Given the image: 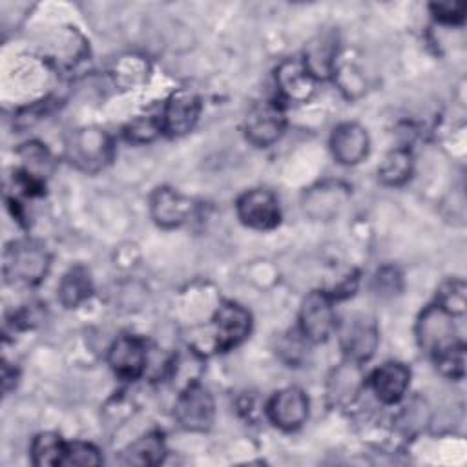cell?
<instances>
[{
  "instance_id": "cell-25",
  "label": "cell",
  "mask_w": 467,
  "mask_h": 467,
  "mask_svg": "<svg viewBox=\"0 0 467 467\" xmlns=\"http://www.w3.org/2000/svg\"><path fill=\"white\" fill-rule=\"evenodd\" d=\"M18 153L24 161V170L22 171L44 181V173L47 171V166L51 164L49 151L38 142H27L18 150Z\"/></svg>"
},
{
  "instance_id": "cell-13",
  "label": "cell",
  "mask_w": 467,
  "mask_h": 467,
  "mask_svg": "<svg viewBox=\"0 0 467 467\" xmlns=\"http://www.w3.org/2000/svg\"><path fill=\"white\" fill-rule=\"evenodd\" d=\"M316 77L308 71L303 58H288L275 69V84L281 99L288 102H306L316 91Z\"/></svg>"
},
{
  "instance_id": "cell-4",
  "label": "cell",
  "mask_w": 467,
  "mask_h": 467,
  "mask_svg": "<svg viewBox=\"0 0 467 467\" xmlns=\"http://www.w3.org/2000/svg\"><path fill=\"white\" fill-rule=\"evenodd\" d=\"M334 328V299L325 290L310 292L299 308V334L310 343H321L328 339Z\"/></svg>"
},
{
  "instance_id": "cell-3",
  "label": "cell",
  "mask_w": 467,
  "mask_h": 467,
  "mask_svg": "<svg viewBox=\"0 0 467 467\" xmlns=\"http://www.w3.org/2000/svg\"><path fill=\"white\" fill-rule=\"evenodd\" d=\"M113 155V144L109 135L99 128L75 130L67 142L69 161L84 171H99Z\"/></svg>"
},
{
  "instance_id": "cell-5",
  "label": "cell",
  "mask_w": 467,
  "mask_h": 467,
  "mask_svg": "<svg viewBox=\"0 0 467 467\" xmlns=\"http://www.w3.org/2000/svg\"><path fill=\"white\" fill-rule=\"evenodd\" d=\"M215 403L212 394L199 383H190L179 394L175 403V418L186 431L202 432L213 423Z\"/></svg>"
},
{
  "instance_id": "cell-9",
  "label": "cell",
  "mask_w": 467,
  "mask_h": 467,
  "mask_svg": "<svg viewBox=\"0 0 467 467\" xmlns=\"http://www.w3.org/2000/svg\"><path fill=\"white\" fill-rule=\"evenodd\" d=\"M285 131V113L275 102L255 104L244 119L246 139L259 148L272 146Z\"/></svg>"
},
{
  "instance_id": "cell-14",
  "label": "cell",
  "mask_w": 467,
  "mask_h": 467,
  "mask_svg": "<svg viewBox=\"0 0 467 467\" xmlns=\"http://www.w3.org/2000/svg\"><path fill=\"white\" fill-rule=\"evenodd\" d=\"M153 221L162 228H175L190 221L195 212V202L171 188H157L150 199Z\"/></svg>"
},
{
  "instance_id": "cell-11",
  "label": "cell",
  "mask_w": 467,
  "mask_h": 467,
  "mask_svg": "<svg viewBox=\"0 0 467 467\" xmlns=\"http://www.w3.org/2000/svg\"><path fill=\"white\" fill-rule=\"evenodd\" d=\"M201 113V99L190 89H179L166 100L161 115L162 131L170 137H181L193 130Z\"/></svg>"
},
{
  "instance_id": "cell-22",
  "label": "cell",
  "mask_w": 467,
  "mask_h": 467,
  "mask_svg": "<svg viewBox=\"0 0 467 467\" xmlns=\"http://www.w3.org/2000/svg\"><path fill=\"white\" fill-rule=\"evenodd\" d=\"M412 173V155L407 148L389 151L378 168L379 181L389 186H400L409 181Z\"/></svg>"
},
{
  "instance_id": "cell-15",
  "label": "cell",
  "mask_w": 467,
  "mask_h": 467,
  "mask_svg": "<svg viewBox=\"0 0 467 467\" xmlns=\"http://www.w3.org/2000/svg\"><path fill=\"white\" fill-rule=\"evenodd\" d=\"M368 133L356 122H343L330 135V151L343 166H354L368 155Z\"/></svg>"
},
{
  "instance_id": "cell-16",
  "label": "cell",
  "mask_w": 467,
  "mask_h": 467,
  "mask_svg": "<svg viewBox=\"0 0 467 467\" xmlns=\"http://www.w3.org/2000/svg\"><path fill=\"white\" fill-rule=\"evenodd\" d=\"M410 383V370L400 361H387L378 367L370 378V387L376 398L385 405L398 403Z\"/></svg>"
},
{
  "instance_id": "cell-10",
  "label": "cell",
  "mask_w": 467,
  "mask_h": 467,
  "mask_svg": "<svg viewBox=\"0 0 467 467\" xmlns=\"http://www.w3.org/2000/svg\"><path fill=\"white\" fill-rule=\"evenodd\" d=\"M213 327L217 350H230L248 337L252 316L244 306L234 301H224L213 316Z\"/></svg>"
},
{
  "instance_id": "cell-6",
  "label": "cell",
  "mask_w": 467,
  "mask_h": 467,
  "mask_svg": "<svg viewBox=\"0 0 467 467\" xmlns=\"http://www.w3.org/2000/svg\"><path fill=\"white\" fill-rule=\"evenodd\" d=\"M237 217L243 224L254 230H272L281 221V208L277 197L265 188L244 192L235 204Z\"/></svg>"
},
{
  "instance_id": "cell-19",
  "label": "cell",
  "mask_w": 467,
  "mask_h": 467,
  "mask_svg": "<svg viewBox=\"0 0 467 467\" xmlns=\"http://www.w3.org/2000/svg\"><path fill=\"white\" fill-rule=\"evenodd\" d=\"M57 290H58V301L66 308H75L82 305L93 292V281H91L89 270L82 265L69 268L62 275Z\"/></svg>"
},
{
  "instance_id": "cell-21",
  "label": "cell",
  "mask_w": 467,
  "mask_h": 467,
  "mask_svg": "<svg viewBox=\"0 0 467 467\" xmlns=\"http://www.w3.org/2000/svg\"><path fill=\"white\" fill-rule=\"evenodd\" d=\"M166 454L162 436L159 432H148L135 440L122 452V462L128 465H157Z\"/></svg>"
},
{
  "instance_id": "cell-18",
  "label": "cell",
  "mask_w": 467,
  "mask_h": 467,
  "mask_svg": "<svg viewBox=\"0 0 467 467\" xmlns=\"http://www.w3.org/2000/svg\"><path fill=\"white\" fill-rule=\"evenodd\" d=\"M347 195V188L339 184H321L305 195L303 206L305 212L316 219H330L339 212Z\"/></svg>"
},
{
  "instance_id": "cell-27",
  "label": "cell",
  "mask_w": 467,
  "mask_h": 467,
  "mask_svg": "<svg viewBox=\"0 0 467 467\" xmlns=\"http://www.w3.org/2000/svg\"><path fill=\"white\" fill-rule=\"evenodd\" d=\"M159 133H162L161 119L151 117V115L137 117V119H133V120L124 128L126 139L131 140V142H135V144L151 142Z\"/></svg>"
},
{
  "instance_id": "cell-23",
  "label": "cell",
  "mask_w": 467,
  "mask_h": 467,
  "mask_svg": "<svg viewBox=\"0 0 467 467\" xmlns=\"http://www.w3.org/2000/svg\"><path fill=\"white\" fill-rule=\"evenodd\" d=\"M67 443L55 432H40L31 443V462L35 465H62Z\"/></svg>"
},
{
  "instance_id": "cell-28",
  "label": "cell",
  "mask_w": 467,
  "mask_h": 467,
  "mask_svg": "<svg viewBox=\"0 0 467 467\" xmlns=\"http://www.w3.org/2000/svg\"><path fill=\"white\" fill-rule=\"evenodd\" d=\"M102 463V456L99 449L86 441H73L66 447V456L62 465H99Z\"/></svg>"
},
{
  "instance_id": "cell-24",
  "label": "cell",
  "mask_w": 467,
  "mask_h": 467,
  "mask_svg": "<svg viewBox=\"0 0 467 467\" xmlns=\"http://www.w3.org/2000/svg\"><path fill=\"white\" fill-rule=\"evenodd\" d=\"M467 288L462 279L445 281L436 296V303L452 316H462L467 308Z\"/></svg>"
},
{
  "instance_id": "cell-20",
  "label": "cell",
  "mask_w": 467,
  "mask_h": 467,
  "mask_svg": "<svg viewBox=\"0 0 467 467\" xmlns=\"http://www.w3.org/2000/svg\"><path fill=\"white\" fill-rule=\"evenodd\" d=\"M336 55H337L336 38L332 35H321L310 42L303 62L306 64L308 71L316 77V80H319L334 73Z\"/></svg>"
},
{
  "instance_id": "cell-29",
  "label": "cell",
  "mask_w": 467,
  "mask_h": 467,
  "mask_svg": "<svg viewBox=\"0 0 467 467\" xmlns=\"http://www.w3.org/2000/svg\"><path fill=\"white\" fill-rule=\"evenodd\" d=\"M434 16L445 24H460L465 18V7L460 4H432Z\"/></svg>"
},
{
  "instance_id": "cell-7",
  "label": "cell",
  "mask_w": 467,
  "mask_h": 467,
  "mask_svg": "<svg viewBox=\"0 0 467 467\" xmlns=\"http://www.w3.org/2000/svg\"><path fill=\"white\" fill-rule=\"evenodd\" d=\"M339 343L347 359H352L356 363H363L370 359L379 343V332H378L376 321L363 314L352 316L341 327Z\"/></svg>"
},
{
  "instance_id": "cell-17",
  "label": "cell",
  "mask_w": 467,
  "mask_h": 467,
  "mask_svg": "<svg viewBox=\"0 0 467 467\" xmlns=\"http://www.w3.org/2000/svg\"><path fill=\"white\" fill-rule=\"evenodd\" d=\"M361 363H356L352 359H347L345 363H341L337 368L332 370L330 378H328V398L330 401L336 405H347L350 403L361 385H363V374H361Z\"/></svg>"
},
{
  "instance_id": "cell-1",
  "label": "cell",
  "mask_w": 467,
  "mask_h": 467,
  "mask_svg": "<svg viewBox=\"0 0 467 467\" xmlns=\"http://www.w3.org/2000/svg\"><path fill=\"white\" fill-rule=\"evenodd\" d=\"M49 270V254L35 239H18L5 246L4 277L11 285H36Z\"/></svg>"
},
{
  "instance_id": "cell-8",
  "label": "cell",
  "mask_w": 467,
  "mask_h": 467,
  "mask_svg": "<svg viewBox=\"0 0 467 467\" xmlns=\"http://www.w3.org/2000/svg\"><path fill=\"white\" fill-rule=\"evenodd\" d=\"M266 416L281 431H297L308 418V398L297 387L281 389L270 398Z\"/></svg>"
},
{
  "instance_id": "cell-26",
  "label": "cell",
  "mask_w": 467,
  "mask_h": 467,
  "mask_svg": "<svg viewBox=\"0 0 467 467\" xmlns=\"http://www.w3.org/2000/svg\"><path fill=\"white\" fill-rule=\"evenodd\" d=\"M434 359L436 368L451 378V379H462L465 374V345L460 341L458 345H454L452 348L438 354Z\"/></svg>"
},
{
  "instance_id": "cell-12",
  "label": "cell",
  "mask_w": 467,
  "mask_h": 467,
  "mask_svg": "<svg viewBox=\"0 0 467 467\" xmlns=\"http://www.w3.org/2000/svg\"><path fill=\"white\" fill-rule=\"evenodd\" d=\"M108 363L119 378L137 379L148 365L146 345L135 336H119L108 350Z\"/></svg>"
},
{
  "instance_id": "cell-2",
  "label": "cell",
  "mask_w": 467,
  "mask_h": 467,
  "mask_svg": "<svg viewBox=\"0 0 467 467\" xmlns=\"http://www.w3.org/2000/svg\"><path fill=\"white\" fill-rule=\"evenodd\" d=\"M452 317L454 316L438 303L425 306L420 314L416 321V339L421 350L431 358H436L460 343Z\"/></svg>"
}]
</instances>
